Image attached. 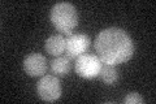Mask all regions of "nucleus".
<instances>
[{
  "instance_id": "1",
  "label": "nucleus",
  "mask_w": 156,
  "mask_h": 104,
  "mask_svg": "<svg viewBox=\"0 0 156 104\" xmlns=\"http://www.w3.org/2000/svg\"><path fill=\"white\" fill-rule=\"evenodd\" d=\"M95 51L101 63L115 66L130 60L134 53V43L122 29L109 27L98 34Z\"/></svg>"
},
{
  "instance_id": "2",
  "label": "nucleus",
  "mask_w": 156,
  "mask_h": 104,
  "mask_svg": "<svg viewBox=\"0 0 156 104\" xmlns=\"http://www.w3.org/2000/svg\"><path fill=\"white\" fill-rule=\"evenodd\" d=\"M51 22L58 31L70 34L78 25V13L70 3H57L51 9Z\"/></svg>"
},
{
  "instance_id": "3",
  "label": "nucleus",
  "mask_w": 156,
  "mask_h": 104,
  "mask_svg": "<svg viewBox=\"0 0 156 104\" xmlns=\"http://www.w3.org/2000/svg\"><path fill=\"white\" fill-rule=\"evenodd\" d=\"M101 66H103L101 60L96 55H91V53H83L77 57L74 64L77 74L83 78H95L99 76Z\"/></svg>"
},
{
  "instance_id": "4",
  "label": "nucleus",
  "mask_w": 156,
  "mask_h": 104,
  "mask_svg": "<svg viewBox=\"0 0 156 104\" xmlns=\"http://www.w3.org/2000/svg\"><path fill=\"white\" fill-rule=\"evenodd\" d=\"M39 98L44 102H56L61 96V85L55 76H43L37 85Z\"/></svg>"
},
{
  "instance_id": "5",
  "label": "nucleus",
  "mask_w": 156,
  "mask_h": 104,
  "mask_svg": "<svg viewBox=\"0 0 156 104\" xmlns=\"http://www.w3.org/2000/svg\"><path fill=\"white\" fill-rule=\"evenodd\" d=\"M90 42H91V39L86 34H74V35H70L66 39V47H65L66 57L69 60H76L77 57L83 55L90 47Z\"/></svg>"
},
{
  "instance_id": "6",
  "label": "nucleus",
  "mask_w": 156,
  "mask_h": 104,
  "mask_svg": "<svg viewBox=\"0 0 156 104\" xmlns=\"http://www.w3.org/2000/svg\"><path fill=\"white\" fill-rule=\"evenodd\" d=\"M23 70L30 77H43L47 70V60L41 53H30L23 60Z\"/></svg>"
},
{
  "instance_id": "7",
  "label": "nucleus",
  "mask_w": 156,
  "mask_h": 104,
  "mask_svg": "<svg viewBox=\"0 0 156 104\" xmlns=\"http://www.w3.org/2000/svg\"><path fill=\"white\" fill-rule=\"evenodd\" d=\"M46 51L52 56H60L61 53L65 52L66 47V39H64L61 35H51L46 41Z\"/></svg>"
},
{
  "instance_id": "8",
  "label": "nucleus",
  "mask_w": 156,
  "mask_h": 104,
  "mask_svg": "<svg viewBox=\"0 0 156 104\" xmlns=\"http://www.w3.org/2000/svg\"><path fill=\"white\" fill-rule=\"evenodd\" d=\"M70 69H72V64L68 57L56 56L51 61V70H52V73H55L58 77H64L66 74H69Z\"/></svg>"
},
{
  "instance_id": "9",
  "label": "nucleus",
  "mask_w": 156,
  "mask_h": 104,
  "mask_svg": "<svg viewBox=\"0 0 156 104\" xmlns=\"http://www.w3.org/2000/svg\"><path fill=\"white\" fill-rule=\"evenodd\" d=\"M100 78L105 85H113V83L119 80V74H117V70L113 65H107L104 64L100 69Z\"/></svg>"
},
{
  "instance_id": "10",
  "label": "nucleus",
  "mask_w": 156,
  "mask_h": 104,
  "mask_svg": "<svg viewBox=\"0 0 156 104\" xmlns=\"http://www.w3.org/2000/svg\"><path fill=\"white\" fill-rule=\"evenodd\" d=\"M124 103L125 104H139V103H143V98L138 92H129L126 95V98L124 99Z\"/></svg>"
}]
</instances>
